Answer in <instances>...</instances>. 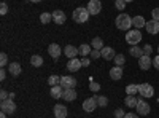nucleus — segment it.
I'll return each instance as SVG.
<instances>
[{
	"label": "nucleus",
	"mask_w": 159,
	"mask_h": 118,
	"mask_svg": "<svg viewBox=\"0 0 159 118\" xmlns=\"http://www.w3.org/2000/svg\"><path fill=\"white\" fill-rule=\"evenodd\" d=\"M89 15L91 13L88 11V8H84V7H78V8H75L73 10V21L75 22H78V24H83V22H86L88 19H89Z\"/></svg>",
	"instance_id": "obj_1"
},
{
	"label": "nucleus",
	"mask_w": 159,
	"mask_h": 118,
	"mask_svg": "<svg viewBox=\"0 0 159 118\" xmlns=\"http://www.w3.org/2000/svg\"><path fill=\"white\" fill-rule=\"evenodd\" d=\"M115 24L119 31H129V27L132 26V18L126 13H121L116 19H115Z\"/></svg>",
	"instance_id": "obj_2"
},
{
	"label": "nucleus",
	"mask_w": 159,
	"mask_h": 118,
	"mask_svg": "<svg viewBox=\"0 0 159 118\" xmlns=\"http://www.w3.org/2000/svg\"><path fill=\"white\" fill-rule=\"evenodd\" d=\"M142 40V34H140V31L139 29H134V31H127V34H126V42L129 43V45H137L139 42Z\"/></svg>",
	"instance_id": "obj_3"
},
{
	"label": "nucleus",
	"mask_w": 159,
	"mask_h": 118,
	"mask_svg": "<svg viewBox=\"0 0 159 118\" xmlns=\"http://www.w3.org/2000/svg\"><path fill=\"white\" fill-rule=\"evenodd\" d=\"M0 109H2V112H5L7 115H13L16 112V104L11 99H5V101H2V104H0Z\"/></svg>",
	"instance_id": "obj_4"
},
{
	"label": "nucleus",
	"mask_w": 159,
	"mask_h": 118,
	"mask_svg": "<svg viewBox=\"0 0 159 118\" xmlns=\"http://www.w3.org/2000/svg\"><path fill=\"white\" fill-rule=\"evenodd\" d=\"M139 94L142 97H153L154 88L151 85H148V83H142V85H139Z\"/></svg>",
	"instance_id": "obj_5"
},
{
	"label": "nucleus",
	"mask_w": 159,
	"mask_h": 118,
	"mask_svg": "<svg viewBox=\"0 0 159 118\" xmlns=\"http://www.w3.org/2000/svg\"><path fill=\"white\" fill-rule=\"evenodd\" d=\"M137 113L139 115H148L150 113V104L147 102V101H145V99H139V102H137Z\"/></svg>",
	"instance_id": "obj_6"
},
{
	"label": "nucleus",
	"mask_w": 159,
	"mask_h": 118,
	"mask_svg": "<svg viewBox=\"0 0 159 118\" xmlns=\"http://www.w3.org/2000/svg\"><path fill=\"white\" fill-rule=\"evenodd\" d=\"M86 8H88V11L91 13V15H99L100 10H102V3H100V0H89Z\"/></svg>",
	"instance_id": "obj_7"
},
{
	"label": "nucleus",
	"mask_w": 159,
	"mask_h": 118,
	"mask_svg": "<svg viewBox=\"0 0 159 118\" xmlns=\"http://www.w3.org/2000/svg\"><path fill=\"white\" fill-rule=\"evenodd\" d=\"M96 107H97V101H96V97H88V99L83 102V110L88 112V113L94 112Z\"/></svg>",
	"instance_id": "obj_8"
},
{
	"label": "nucleus",
	"mask_w": 159,
	"mask_h": 118,
	"mask_svg": "<svg viewBox=\"0 0 159 118\" xmlns=\"http://www.w3.org/2000/svg\"><path fill=\"white\" fill-rule=\"evenodd\" d=\"M76 85V80L72 77V75H64L62 77V80H61V86L64 89H67V88H75Z\"/></svg>",
	"instance_id": "obj_9"
},
{
	"label": "nucleus",
	"mask_w": 159,
	"mask_h": 118,
	"mask_svg": "<svg viewBox=\"0 0 159 118\" xmlns=\"http://www.w3.org/2000/svg\"><path fill=\"white\" fill-rule=\"evenodd\" d=\"M100 54H102L103 59H107V61H113L115 56H116L115 50H113L111 46H103V48L100 50Z\"/></svg>",
	"instance_id": "obj_10"
},
{
	"label": "nucleus",
	"mask_w": 159,
	"mask_h": 118,
	"mask_svg": "<svg viewBox=\"0 0 159 118\" xmlns=\"http://www.w3.org/2000/svg\"><path fill=\"white\" fill-rule=\"evenodd\" d=\"M81 67H83L81 59H76V58H73V59H69V62H67V69H69L70 72H78Z\"/></svg>",
	"instance_id": "obj_11"
},
{
	"label": "nucleus",
	"mask_w": 159,
	"mask_h": 118,
	"mask_svg": "<svg viewBox=\"0 0 159 118\" xmlns=\"http://www.w3.org/2000/svg\"><path fill=\"white\" fill-rule=\"evenodd\" d=\"M151 65H153V61H151V58L147 56V54H143V56L139 59V67H140L142 70H148Z\"/></svg>",
	"instance_id": "obj_12"
},
{
	"label": "nucleus",
	"mask_w": 159,
	"mask_h": 118,
	"mask_svg": "<svg viewBox=\"0 0 159 118\" xmlns=\"http://www.w3.org/2000/svg\"><path fill=\"white\" fill-rule=\"evenodd\" d=\"M147 31H148V34H151V35H156V34H159V21H154V19H151V21H148L147 22Z\"/></svg>",
	"instance_id": "obj_13"
},
{
	"label": "nucleus",
	"mask_w": 159,
	"mask_h": 118,
	"mask_svg": "<svg viewBox=\"0 0 159 118\" xmlns=\"http://www.w3.org/2000/svg\"><path fill=\"white\" fill-rule=\"evenodd\" d=\"M110 78L115 80V82L121 80V78H123V67H121V65H115V67L110 70Z\"/></svg>",
	"instance_id": "obj_14"
},
{
	"label": "nucleus",
	"mask_w": 159,
	"mask_h": 118,
	"mask_svg": "<svg viewBox=\"0 0 159 118\" xmlns=\"http://www.w3.org/2000/svg\"><path fill=\"white\" fill-rule=\"evenodd\" d=\"M48 53H49V56L52 58V59H57L59 56H61V46L57 45V43H51L49 46H48Z\"/></svg>",
	"instance_id": "obj_15"
},
{
	"label": "nucleus",
	"mask_w": 159,
	"mask_h": 118,
	"mask_svg": "<svg viewBox=\"0 0 159 118\" xmlns=\"http://www.w3.org/2000/svg\"><path fill=\"white\" fill-rule=\"evenodd\" d=\"M64 54L67 56L69 59H73V58H76V56L80 54V51H78V48H75L73 45H67V46H65V50H64Z\"/></svg>",
	"instance_id": "obj_16"
},
{
	"label": "nucleus",
	"mask_w": 159,
	"mask_h": 118,
	"mask_svg": "<svg viewBox=\"0 0 159 118\" xmlns=\"http://www.w3.org/2000/svg\"><path fill=\"white\" fill-rule=\"evenodd\" d=\"M49 94H51V97H52V99H59V97H62V96H64V88H62L61 85H57V86H51Z\"/></svg>",
	"instance_id": "obj_17"
},
{
	"label": "nucleus",
	"mask_w": 159,
	"mask_h": 118,
	"mask_svg": "<svg viewBox=\"0 0 159 118\" xmlns=\"http://www.w3.org/2000/svg\"><path fill=\"white\" fill-rule=\"evenodd\" d=\"M54 115H56V118H67V107L61 106V104L54 106Z\"/></svg>",
	"instance_id": "obj_18"
},
{
	"label": "nucleus",
	"mask_w": 159,
	"mask_h": 118,
	"mask_svg": "<svg viewBox=\"0 0 159 118\" xmlns=\"http://www.w3.org/2000/svg\"><path fill=\"white\" fill-rule=\"evenodd\" d=\"M52 19H54L56 24H64L65 22V13L61 10H54L52 11Z\"/></svg>",
	"instance_id": "obj_19"
},
{
	"label": "nucleus",
	"mask_w": 159,
	"mask_h": 118,
	"mask_svg": "<svg viewBox=\"0 0 159 118\" xmlns=\"http://www.w3.org/2000/svg\"><path fill=\"white\" fill-rule=\"evenodd\" d=\"M65 101H75L76 99V91L75 88H67V89H64V96H62Z\"/></svg>",
	"instance_id": "obj_20"
},
{
	"label": "nucleus",
	"mask_w": 159,
	"mask_h": 118,
	"mask_svg": "<svg viewBox=\"0 0 159 118\" xmlns=\"http://www.w3.org/2000/svg\"><path fill=\"white\" fill-rule=\"evenodd\" d=\"M132 26H134L135 29H142L147 26V21H145L143 16H135V18H132Z\"/></svg>",
	"instance_id": "obj_21"
},
{
	"label": "nucleus",
	"mask_w": 159,
	"mask_h": 118,
	"mask_svg": "<svg viewBox=\"0 0 159 118\" xmlns=\"http://www.w3.org/2000/svg\"><path fill=\"white\" fill-rule=\"evenodd\" d=\"M129 53H130V56H134V58L140 59V58L143 56V48H140V46L134 45V46H130V50H129Z\"/></svg>",
	"instance_id": "obj_22"
},
{
	"label": "nucleus",
	"mask_w": 159,
	"mask_h": 118,
	"mask_svg": "<svg viewBox=\"0 0 159 118\" xmlns=\"http://www.w3.org/2000/svg\"><path fill=\"white\" fill-rule=\"evenodd\" d=\"M8 72L13 75V77H18L21 73V65L18 62H11L10 64V67H8Z\"/></svg>",
	"instance_id": "obj_23"
},
{
	"label": "nucleus",
	"mask_w": 159,
	"mask_h": 118,
	"mask_svg": "<svg viewBox=\"0 0 159 118\" xmlns=\"http://www.w3.org/2000/svg\"><path fill=\"white\" fill-rule=\"evenodd\" d=\"M91 48H92L91 45H86V43H83V45H80L78 51H80V54H81V56H84V58H86V56H89V54H91V51H92Z\"/></svg>",
	"instance_id": "obj_24"
},
{
	"label": "nucleus",
	"mask_w": 159,
	"mask_h": 118,
	"mask_svg": "<svg viewBox=\"0 0 159 118\" xmlns=\"http://www.w3.org/2000/svg\"><path fill=\"white\" fill-rule=\"evenodd\" d=\"M124 102H126V106H127L129 109H134V107H137L139 99H137V96H127Z\"/></svg>",
	"instance_id": "obj_25"
},
{
	"label": "nucleus",
	"mask_w": 159,
	"mask_h": 118,
	"mask_svg": "<svg viewBox=\"0 0 159 118\" xmlns=\"http://www.w3.org/2000/svg\"><path fill=\"white\" fill-rule=\"evenodd\" d=\"M139 93V85H127L126 86V94L127 96H137Z\"/></svg>",
	"instance_id": "obj_26"
},
{
	"label": "nucleus",
	"mask_w": 159,
	"mask_h": 118,
	"mask_svg": "<svg viewBox=\"0 0 159 118\" xmlns=\"http://www.w3.org/2000/svg\"><path fill=\"white\" fill-rule=\"evenodd\" d=\"M91 46L94 48V50H102V48H103V40H102V38H99V37L92 38V42H91Z\"/></svg>",
	"instance_id": "obj_27"
},
{
	"label": "nucleus",
	"mask_w": 159,
	"mask_h": 118,
	"mask_svg": "<svg viewBox=\"0 0 159 118\" xmlns=\"http://www.w3.org/2000/svg\"><path fill=\"white\" fill-rule=\"evenodd\" d=\"M61 80H62V77L51 75V77L48 78V85H51V86H57V85H61Z\"/></svg>",
	"instance_id": "obj_28"
},
{
	"label": "nucleus",
	"mask_w": 159,
	"mask_h": 118,
	"mask_svg": "<svg viewBox=\"0 0 159 118\" xmlns=\"http://www.w3.org/2000/svg\"><path fill=\"white\" fill-rule=\"evenodd\" d=\"M30 64L34 65V67H40V65H43V59H42V56H38V54L32 56V58H30Z\"/></svg>",
	"instance_id": "obj_29"
},
{
	"label": "nucleus",
	"mask_w": 159,
	"mask_h": 118,
	"mask_svg": "<svg viewBox=\"0 0 159 118\" xmlns=\"http://www.w3.org/2000/svg\"><path fill=\"white\" fill-rule=\"evenodd\" d=\"M96 101H97V106L99 107H107L108 106V99L105 97V96H94Z\"/></svg>",
	"instance_id": "obj_30"
},
{
	"label": "nucleus",
	"mask_w": 159,
	"mask_h": 118,
	"mask_svg": "<svg viewBox=\"0 0 159 118\" xmlns=\"http://www.w3.org/2000/svg\"><path fill=\"white\" fill-rule=\"evenodd\" d=\"M51 19H52V13H42V15H40V21L43 24H48Z\"/></svg>",
	"instance_id": "obj_31"
},
{
	"label": "nucleus",
	"mask_w": 159,
	"mask_h": 118,
	"mask_svg": "<svg viewBox=\"0 0 159 118\" xmlns=\"http://www.w3.org/2000/svg\"><path fill=\"white\" fill-rule=\"evenodd\" d=\"M113 61H115V64H116V65H121V67H123V64H124V61H126V59H124V56H123V54H116Z\"/></svg>",
	"instance_id": "obj_32"
},
{
	"label": "nucleus",
	"mask_w": 159,
	"mask_h": 118,
	"mask_svg": "<svg viewBox=\"0 0 159 118\" xmlns=\"http://www.w3.org/2000/svg\"><path fill=\"white\" fill-rule=\"evenodd\" d=\"M7 64H8V56H7L5 53H2V54H0V65H2V67H5Z\"/></svg>",
	"instance_id": "obj_33"
},
{
	"label": "nucleus",
	"mask_w": 159,
	"mask_h": 118,
	"mask_svg": "<svg viewBox=\"0 0 159 118\" xmlns=\"http://www.w3.org/2000/svg\"><path fill=\"white\" fill-rule=\"evenodd\" d=\"M115 7H116L118 10H124V8H126V2H124V0H116Z\"/></svg>",
	"instance_id": "obj_34"
},
{
	"label": "nucleus",
	"mask_w": 159,
	"mask_h": 118,
	"mask_svg": "<svg viewBox=\"0 0 159 118\" xmlns=\"http://www.w3.org/2000/svg\"><path fill=\"white\" fill-rule=\"evenodd\" d=\"M151 53H153V48H151L150 45H145V46H143V54L151 56Z\"/></svg>",
	"instance_id": "obj_35"
},
{
	"label": "nucleus",
	"mask_w": 159,
	"mask_h": 118,
	"mask_svg": "<svg viewBox=\"0 0 159 118\" xmlns=\"http://www.w3.org/2000/svg\"><path fill=\"white\" fill-rule=\"evenodd\" d=\"M91 58H92V59L102 58V54H100V50H92V51H91Z\"/></svg>",
	"instance_id": "obj_36"
},
{
	"label": "nucleus",
	"mask_w": 159,
	"mask_h": 118,
	"mask_svg": "<svg viewBox=\"0 0 159 118\" xmlns=\"http://www.w3.org/2000/svg\"><path fill=\"white\" fill-rule=\"evenodd\" d=\"M0 13H2L3 16H5L7 13H8V5H7L5 2H2V5H0Z\"/></svg>",
	"instance_id": "obj_37"
},
{
	"label": "nucleus",
	"mask_w": 159,
	"mask_h": 118,
	"mask_svg": "<svg viewBox=\"0 0 159 118\" xmlns=\"http://www.w3.org/2000/svg\"><path fill=\"white\" fill-rule=\"evenodd\" d=\"M115 116L116 118H124V110L123 109H116L115 110Z\"/></svg>",
	"instance_id": "obj_38"
},
{
	"label": "nucleus",
	"mask_w": 159,
	"mask_h": 118,
	"mask_svg": "<svg viewBox=\"0 0 159 118\" xmlns=\"http://www.w3.org/2000/svg\"><path fill=\"white\" fill-rule=\"evenodd\" d=\"M151 16H153L154 21H159V8H154V10L151 11Z\"/></svg>",
	"instance_id": "obj_39"
},
{
	"label": "nucleus",
	"mask_w": 159,
	"mask_h": 118,
	"mask_svg": "<svg viewBox=\"0 0 159 118\" xmlns=\"http://www.w3.org/2000/svg\"><path fill=\"white\" fill-rule=\"evenodd\" d=\"M92 91H99V88H100V85L99 83H96V82H91V86H89Z\"/></svg>",
	"instance_id": "obj_40"
},
{
	"label": "nucleus",
	"mask_w": 159,
	"mask_h": 118,
	"mask_svg": "<svg viewBox=\"0 0 159 118\" xmlns=\"http://www.w3.org/2000/svg\"><path fill=\"white\" fill-rule=\"evenodd\" d=\"M153 65H154V69H157V70H159V54L153 59Z\"/></svg>",
	"instance_id": "obj_41"
},
{
	"label": "nucleus",
	"mask_w": 159,
	"mask_h": 118,
	"mask_svg": "<svg viewBox=\"0 0 159 118\" xmlns=\"http://www.w3.org/2000/svg\"><path fill=\"white\" fill-rule=\"evenodd\" d=\"M5 78H7V70L5 69H2V70H0V80H5Z\"/></svg>",
	"instance_id": "obj_42"
},
{
	"label": "nucleus",
	"mask_w": 159,
	"mask_h": 118,
	"mask_svg": "<svg viewBox=\"0 0 159 118\" xmlns=\"http://www.w3.org/2000/svg\"><path fill=\"white\" fill-rule=\"evenodd\" d=\"M81 64H83V67H88V65L91 64V61L88 58H84V59H81Z\"/></svg>",
	"instance_id": "obj_43"
},
{
	"label": "nucleus",
	"mask_w": 159,
	"mask_h": 118,
	"mask_svg": "<svg viewBox=\"0 0 159 118\" xmlns=\"http://www.w3.org/2000/svg\"><path fill=\"white\" fill-rule=\"evenodd\" d=\"M124 118H139V113H126Z\"/></svg>",
	"instance_id": "obj_44"
},
{
	"label": "nucleus",
	"mask_w": 159,
	"mask_h": 118,
	"mask_svg": "<svg viewBox=\"0 0 159 118\" xmlns=\"http://www.w3.org/2000/svg\"><path fill=\"white\" fill-rule=\"evenodd\" d=\"M0 97H2V101L8 99V94H7V91H0Z\"/></svg>",
	"instance_id": "obj_45"
},
{
	"label": "nucleus",
	"mask_w": 159,
	"mask_h": 118,
	"mask_svg": "<svg viewBox=\"0 0 159 118\" xmlns=\"http://www.w3.org/2000/svg\"><path fill=\"white\" fill-rule=\"evenodd\" d=\"M0 118H7V113H5V112H2V113H0Z\"/></svg>",
	"instance_id": "obj_46"
},
{
	"label": "nucleus",
	"mask_w": 159,
	"mask_h": 118,
	"mask_svg": "<svg viewBox=\"0 0 159 118\" xmlns=\"http://www.w3.org/2000/svg\"><path fill=\"white\" fill-rule=\"evenodd\" d=\"M30 2H34V3H38V2H42V0H30Z\"/></svg>",
	"instance_id": "obj_47"
},
{
	"label": "nucleus",
	"mask_w": 159,
	"mask_h": 118,
	"mask_svg": "<svg viewBox=\"0 0 159 118\" xmlns=\"http://www.w3.org/2000/svg\"><path fill=\"white\" fill-rule=\"evenodd\" d=\"M124 2H126V3H129V2H134V0H124Z\"/></svg>",
	"instance_id": "obj_48"
},
{
	"label": "nucleus",
	"mask_w": 159,
	"mask_h": 118,
	"mask_svg": "<svg viewBox=\"0 0 159 118\" xmlns=\"http://www.w3.org/2000/svg\"><path fill=\"white\" fill-rule=\"evenodd\" d=\"M157 54H159V46H157Z\"/></svg>",
	"instance_id": "obj_49"
},
{
	"label": "nucleus",
	"mask_w": 159,
	"mask_h": 118,
	"mask_svg": "<svg viewBox=\"0 0 159 118\" xmlns=\"http://www.w3.org/2000/svg\"><path fill=\"white\" fill-rule=\"evenodd\" d=\"M115 2H116V0H115Z\"/></svg>",
	"instance_id": "obj_50"
}]
</instances>
